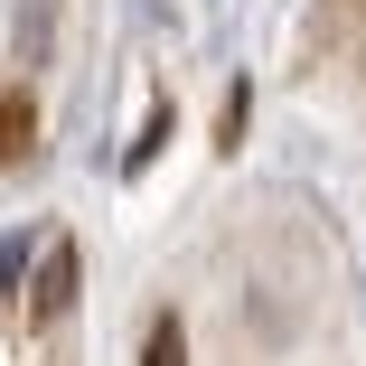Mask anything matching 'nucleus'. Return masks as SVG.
<instances>
[{"mask_svg": "<svg viewBox=\"0 0 366 366\" xmlns=\"http://www.w3.org/2000/svg\"><path fill=\"white\" fill-rule=\"evenodd\" d=\"M76 291H85V254H76V235H56L38 254V282H29V329H56L76 310Z\"/></svg>", "mask_w": 366, "mask_h": 366, "instance_id": "obj_1", "label": "nucleus"}, {"mask_svg": "<svg viewBox=\"0 0 366 366\" xmlns=\"http://www.w3.org/2000/svg\"><path fill=\"white\" fill-rule=\"evenodd\" d=\"M38 151V94L29 85H0V169H19Z\"/></svg>", "mask_w": 366, "mask_h": 366, "instance_id": "obj_2", "label": "nucleus"}, {"mask_svg": "<svg viewBox=\"0 0 366 366\" xmlns=\"http://www.w3.org/2000/svg\"><path fill=\"white\" fill-rule=\"evenodd\" d=\"M141 366H188V320H179V310H160V320H151V338H141Z\"/></svg>", "mask_w": 366, "mask_h": 366, "instance_id": "obj_3", "label": "nucleus"}, {"mask_svg": "<svg viewBox=\"0 0 366 366\" xmlns=\"http://www.w3.org/2000/svg\"><path fill=\"white\" fill-rule=\"evenodd\" d=\"M160 141H169V104H151V122H141V141H132V169H151Z\"/></svg>", "mask_w": 366, "mask_h": 366, "instance_id": "obj_4", "label": "nucleus"}, {"mask_svg": "<svg viewBox=\"0 0 366 366\" xmlns=\"http://www.w3.org/2000/svg\"><path fill=\"white\" fill-rule=\"evenodd\" d=\"M19 263H29V235H0V301H10V282H19Z\"/></svg>", "mask_w": 366, "mask_h": 366, "instance_id": "obj_5", "label": "nucleus"}]
</instances>
